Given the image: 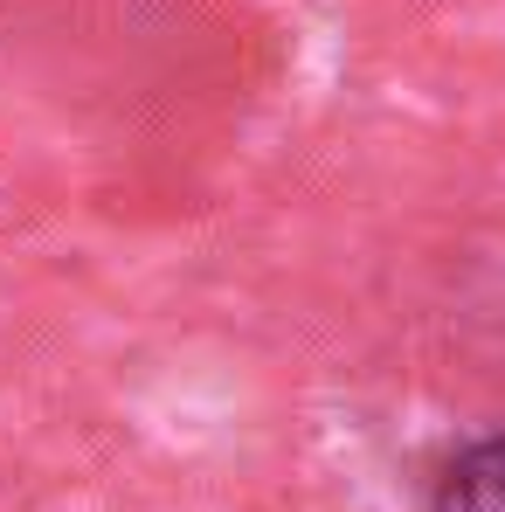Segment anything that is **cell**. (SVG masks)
Here are the masks:
<instances>
[{
    "label": "cell",
    "instance_id": "obj_1",
    "mask_svg": "<svg viewBox=\"0 0 505 512\" xmlns=\"http://www.w3.org/2000/svg\"><path fill=\"white\" fill-rule=\"evenodd\" d=\"M429 512H505V429H485V436L457 443L436 464Z\"/></svg>",
    "mask_w": 505,
    "mask_h": 512
}]
</instances>
